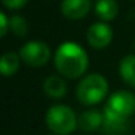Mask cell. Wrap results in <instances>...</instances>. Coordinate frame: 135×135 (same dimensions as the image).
Returning <instances> with one entry per match:
<instances>
[{
	"label": "cell",
	"mask_w": 135,
	"mask_h": 135,
	"mask_svg": "<svg viewBox=\"0 0 135 135\" xmlns=\"http://www.w3.org/2000/svg\"><path fill=\"white\" fill-rule=\"evenodd\" d=\"M54 65L61 76L71 80L79 79L89 67L87 52L77 42H62L54 54Z\"/></svg>",
	"instance_id": "1"
},
{
	"label": "cell",
	"mask_w": 135,
	"mask_h": 135,
	"mask_svg": "<svg viewBox=\"0 0 135 135\" xmlns=\"http://www.w3.org/2000/svg\"><path fill=\"white\" fill-rule=\"evenodd\" d=\"M108 91H109L108 80L102 74L97 73L87 74L86 77H83L76 89L79 102L86 106H93L100 103L108 96Z\"/></svg>",
	"instance_id": "2"
},
{
	"label": "cell",
	"mask_w": 135,
	"mask_h": 135,
	"mask_svg": "<svg viewBox=\"0 0 135 135\" xmlns=\"http://www.w3.org/2000/svg\"><path fill=\"white\" fill-rule=\"evenodd\" d=\"M45 123L52 134L70 135L79 126V118L65 105H52L45 113Z\"/></svg>",
	"instance_id": "3"
},
{
	"label": "cell",
	"mask_w": 135,
	"mask_h": 135,
	"mask_svg": "<svg viewBox=\"0 0 135 135\" xmlns=\"http://www.w3.org/2000/svg\"><path fill=\"white\" fill-rule=\"evenodd\" d=\"M135 112V94L128 90H118L110 94L103 113L118 118H131Z\"/></svg>",
	"instance_id": "4"
},
{
	"label": "cell",
	"mask_w": 135,
	"mask_h": 135,
	"mask_svg": "<svg viewBox=\"0 0 135 135\" xmlns=\"http://www.w3.org/2000/svg\"><path fill=\"white\" fill-rule=\"evenodd\" d=\"M22 61L29 67H42L51 58V51L45 42L42 41H29L21 48L19 51Z\"/></svg>",
	"instance_id": "5"
},
{
	"label": "cell",
	"mask_w": 135,
	"mask_h": 135,
	"mask_svg": "<svg viewBox=\"0 0 135 135\" xmlns=\"http://www.w3.org/2000/svg\"><path fill=\"white\" fill-rule=\"evenodd\" d=\"M87 42L93 50H105L113 39V31L106 22H96L87 29Z\"/></svg>",
	"instance_id": "6"
},
{
	"label": "cell",
	"mask_w": 135,
	"mask_h": 135,
	"mask_svg": "<svg viewBox=\"0 0 135 135\" xmlns=\"http://www.w3.org/2000/svg\"><path fill=\"white\" fill-rule=\"evenodd\" d=\"M90 9V0H62L61 2V13L70 21H79L86 18Z\"/></svg>",
	"instance_id": "7"
},
{
	"label": "cell",
	"mask_w": 135,
	"mask_h": 135,
	"mask_svg": "<svg viewBox=\"0 0 135 135\" xmlns=\"http://www.w3.org/2000/svg\"><path fill=\"white\" fill-rule=\"evenodd\" d=\"M103 120H105V113L97 109H89L79 116V128L84 132H93L102 128Z\"/></svg>",
	"instance_id": "8"
},
{
	"label": "cell",
	"mask_w": 135,
	"mask_h": 135,
	"mask_svg": "<svg viewBox=\"0 0 135 135\" xmlns=\"http://www.w3.org/2000/svg\"><path fill=\"white\" fill-rule=\"evenodd\" d=\"M129 126H131L129 118H118L105 113L102 128L106 135H125L129 131Z\"/></svg>",
	"instance_id": "9"
},
{
	"label": "cell",
	"mask_w": 135,
	"mask_h": 135,
	"mask_svg": "<svg viewBox=\"0 0 135 135\" xmlns=\"http://www.w3.org/2000/svg\"><path fill=\"white\" fill-rule=\"evenodd\" d=\"M44 91L52 99H61L67 93V83L58 76H50L44 81Z\"/></svg>",
	"instance_id": "10"
},
{
	"label": "cell",
	"mask_w": 135,
	"mask_h": 135,
	"mask_svg": "<svg viewBox=\"0 0 135 135\" xmlns=\"http://www.w3.org/2000/svg\"><path fill=\"white\" fill-rule=\"evenodd\" d=\"M21 55L13 51L9 52H4L2 57V61H0V73L3 74L4 77H10L13 74L18 73L19 67H21Z\"/></svg>",
	"instance_id": "11"
},
{
	"label": "cell",
	"mask_w": 135,
	"mask_h": 135,
	"mask_svg": "<svg viewBox=\"0 0 135 135\" xmlns=\"http://www.w3.org/2000/svg\"><path fill=\"white\" fill-rule=\"evenodd\" d=\"M94 12L103 22H110L118 16V3L115 0H97Z\"/></svg>",
	"instance_id": "12"
},
{
	"label": "cell",
	"mask_w": 135,
	"mask_h": 135,
	"mask_svg": "<svg viewBox=\"0 0 135 135\" xmlns=\"http://www.w3.org/2000/svg\"><path fill=\"white\" fill-rule=\"evenodd\" d=\"M119 74L126 84L135 89V55H126L120 60Z\"/></svg>",
	"instance_id": "13"
},
{
	"label": "cell",
	"mask_w": 135,
	"mask_h": 135,
	"mask_svg": "<svg viewBox=\"0 0 135 135\" xmlns=\"http://www.w3.org/2000/svg\"><path fill=\"white\" fill-rule=\"evenodd\" d=\"M10 31L15 33L19 38H23L28 35V31H29V25H28L26 19L23 16L15 15L10 18Z\"/></svg>",
	"instance_id": "14"
},
{
	"label": "cell",
	"mask_w": 135,
	"mask_h": 135,
	"mask_svg": "<svg viewBox=\"0 0 135 135\" xmlns=\"http://www.w3.org/2000/svg\"><path fill=\"white\" fill-rule=\"evenodd\" d=\"M29 0H2V3H3L4 7L10 10H19L22 9L23 6H26V3Z\"/></svg>",
	"instance_id": "15"
},
{
	"label": "cell",
	"mask_w": 135,
	"mask_h": 135,
	"mask_svg": "<svg viewBox=\"0 0 135 135\" xmlns=\"http://www.w3.org/2000/svg\"><path fill=\"white\" fill-rule=\"evenodd\" d=\"M9 29H10V19L7 18V15L4 12H2L0 13V36L4 38Z\"/></svg>",
	"instance_id": "16"
},
{
	"label": "cell",
	"mask_w": 135,
	"mask_h": 135,
	"mask_svg": "<svg viewBox=\"0 0 135 135\" xmlns=\"http://www.w3.org/2000/svg\"><path fill=\"white\" fill-rule=\"evenodd\" d=\"M51 135H57V134H51Z\"/></svg>",
	"instance_id": "17"
}]
</instances>
